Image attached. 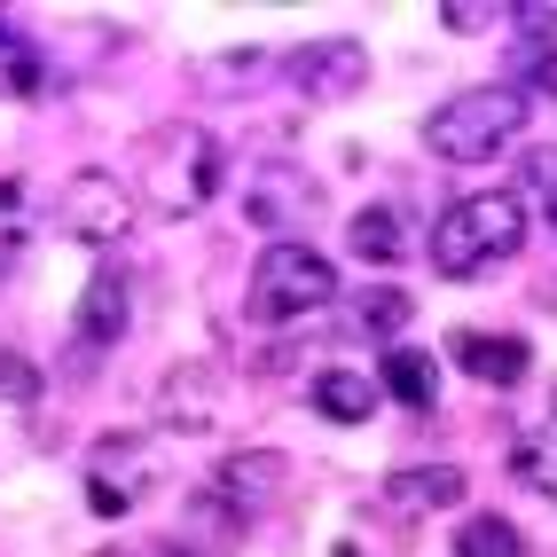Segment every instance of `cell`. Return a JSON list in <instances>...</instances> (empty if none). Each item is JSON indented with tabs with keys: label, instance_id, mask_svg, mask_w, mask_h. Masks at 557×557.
<instances>
[{
	"label": "cell",
	"instance_id": "29",
	"mask_svg": "<svg viewBox=\"0 0 557 557\" xmlns=\"http://www.w3.org/2000/svg\"><path fill=\"white\" fill-rule=\"evenodd\" d=\"M549 228H557V212H549Z\"/></svg>",
	"mask_w": 557,
	"mask_h": 557
},
{
	"label": "cell",
	"instance_id": "23",
	"mask_svg": "<svg viewBox=\"0 0 557 557\" xmlns=\"http://www.w3.org/2000/svg\"><path fill=\"white\" fill-rule=\"evenodd\" d=\"M503 24H510V40L557 48V0H518V9H503Z\"/></svg>",
	"mask_w": 557,
	"mask_h": 557
},
{
	"label": "cell",
	"instance_id": "4",
	"mask_svg": "<svg viewBox=\"0 0 557 557\" xmlns=\"http://www.w3.org/2000/svg\"><path fill=\"white\" fill-rule=\"evenodd\" d=\"M330 299H338V268H330L314 244L290 236V244H268L251 259V314L259 322H299Z\"/></svg>",
	"mask_w": 557,
	"mask_h": 557
},
{
	"label": "cell",
	"instance_id": "20",
	"mask_svg": "<svg viewBox=\"0 0 557 557\" xmlns=\"http://www.w3.org/2000/svg\"><path fill=\"white\" fill-rule=\"evenodd\" d=\"M518 205L527 197H542L549 212H557V141H542V150H518V189H510Z\"/></svg>",
	"mask_w": 557,
	"mask_h": 557
},
{
	"label": "cell",
	"instance_id": "12",
	"mask_svg": "<svg viewBox=\"0 0 557 557\" xmlns=\"http://www.w3.org/2000/svg\"><path fill=\"white\" fill-rule=\"evenodd\" d=\"M307 400H314V417H330V424H369V417H377V377H361V369H314Z\"/></svg>",
	"mask_w": 557,
	"mask_h": 557
},
{
	"label": "cell",
	"instance_id": "15",
	"mask_svg": "<svg viewBox=\"0 0 557 557\" xmlns=\"http://www.w3.org/2000/svg\"><path fill=\"white\" fill-rule=\"evenodd\" d=\"M40 95H48V55L0 24V102H40Z\"/></svg>",
	"mask_w": 557,
	"mask_h": 557
},
{
	"label": "cell",
	"instance_id": "7",
	"mask_svg": "<svg viewBox=\"0 0 557 557\" xmlns=\"http://www.w3.org/2000/svg\"><path fill=\"white\" fill-rule=\"evenodd\" d=\"M283 79L299 87L307 102H346V95L369 87V48L354 40V32H322V40L283 55Z\"/></svg>",
	"mask_w": 557,
	"mask_h": 557
},
{
	"label": "cell",
	"instance_id": "6",
	"mask_svg": "<svg viewBox=\"0 0 557 557\" xmlns=\"http://www.w3.org/2000/svg\"><path fill=\"white\" fill-rule=\"evenodd\" d=\"M322 212V181L307 165H290V158H259L244 173V220L251 228H268L275 244H290V228H307V220Z\"/></svg>",
	"mask_w": 557,
	"mask_h": 557
},
{
	"label": "cell",
	"instance_id": "19",
	"mask_svg": "<svg viewBox=\"0 0 557 557\" xmlns=\"http://www.w3.org/2000/svg\"><path fill=\"white\" fill-rule=\"evenodd\" d=\"M510 471L527 479L534 495H549V503H557V424H542V432H527V440H518Z\"/></svg>",
	"mask_w": 557,
	"mask_h": 557
},
{
	"label": "cell",
	"instance_id": "10",
	"mask_svg": "<svg viewBox=\"0 0 557 557\" xmlns=\"http://www.w3.org/2000/svg\"><path fill=\"white\" fill-rule=\"evenodd\" d=\"M158 424L165 432H212L220 424V369L212 361H173L165 385H158Z\"/></svg>",
	"mask_w": 557,
	"mask_h": 557
},
{
	"label": "cell",
	"instance_id": "25",
	"mask_svg": "<svg viewBox=\"0 0 557 557\" xmlns=\"http://www.w3.org/2000/svg\"><path fill=\"white\" fill-rule=\"evenodd\" d=\"M440 24L448 32H487V24H503V9L495 0H440Z\"/></svg>",
	"mask_w": 557,
	"mask_h": 557
},
{
	"label": "cell",
	"instance_id": "18",
	"mask_svg": "<svg viewBox=\"0 0 557 557\" xmlns=\"http://www.w3.org/2000/svg\"><path fill=\"white\" fill-rule=\"evenodd\" d=\"M456 557H527V534H518L503 510H471L456 527Z\"/></svg>",
	"mask_w": 557,
	"mask_h": 557
},
{
	"label": "cell",
	"instance_id": "3",
	"mask_svg": "<svg viewBox=\"0 0 557 557\" xmlns=\"http://www.w3.org/2000/svg\"><path fill=\"white\" fill-rule=\"evenodd\" d=\"M527 134V95L518 87H463L424 119V150L448 165H487Z\"/></svg>",
	"mask_w": 557,
	"mask_h": 557
},
{
	"label": "cell",
	"instance_id": "5",
	"mask_svg": "<svg viewBox=\"0 0 557 557\" xmlns=\"http://www.w3.org/2000/svg\"><path fill=\"white\" fill-rule=\"evenodd\" d=\"M55 220H63L71 244L110 251V244H126V228H134V189H126L119 173L87 165V173H71L63 189H55Z\"/></svg>",
	"mask_w": 557,
	"mask_h": 557
},
{
	"label": "cell",
	"instance_id": "24",
	"mask_svg": "<svg viewBox=\"0 0 557 557\" xmlns=\"http://www.w3.org/2000/svg\"><path fill=\"white\" fill-rule=\"evenodd\" d=\"M0 400H9V408L40 400V369H32L24 354H0Z\"/></svg>",
	"mask_w": 557,
	"mask_h": 557
},
{
	"label": "cell",
	"instance_id": "13",
	"mask_svg": "<svg viewBox=\"0 0 557 557\" xmlns=\"http://www.w3.org/2000/svg\"><path fill=\"white\" fill-rule=\"evenodd\" d=\"M283 456L275 448H236L228 463H220V495H228L236 510H259V503H275L283 495Z\"/></svg>",
	"mask_w": 557,
	"mask_h": 557
},
{
	"label": "cell",
	"instance_id": "28",
	"mask_svg": "<svg viewBox=\"0 0 557 557\" xmlns=\"http://www.w3.org/2000/svg\"><path fill=\"white\" fill-rule=\"evenodd\" d=\"M0 275H9V259H0Z\"/></svg>",
	"mask_w": 557,
	"mask_h": 557
},
{
	"label": "cell",
	"instance_id": "9",
	"mask_svg": "<svg viewBox=\"0 0 557 557\" xmlns=\"http://www.w3.org/2000/svg\"><path fill=\"white\" fill-rule=\"evenodd\" d=\"M150 487V448H141V432H102L95 456H87V503L102 518H126V503Z\"/></svg>",
	"mask_w": 557,
	"mask_h": 557
},
{
	"label": "cell",
	"instance_id": "16",
	"mask_svg": "<svg viewBox=\"0 0 557 557\" xmlns=\"http://www.w3.org/2000/svg\"><path fill=\"white\" fill-rule=\"evenodd\" d=\"M346 244H354V259H369V268H393L400 244H408V228H400V212H393V205H369V212H354Z\"/></svg>",
	"mask_w": 557,
	"mask_h": 557
},
{
	"label": "cell",
	"instance_id": "11",
	"mask_svg": "<svg viewBox=\"0 0 557 557\" xmlns=\"http://www.w3.org/2000/svg\"><path fill=\"white\" fill-rule=\"evenodd\" d=\"M456 361L471 369L479 385H518L534 369V354H527V338H495V330H456Z\"/></svg>",
	"mask_w": 557,
	"mask_h": 557
},
{
	"label": "cell",
	"instance_id": "8",
	"mask_svg": "<svg viewBox=\"0 0 557 557\" xmlns=\"http://www.w3.org/2000/svg\"><path fill=\"white\" fill-rule=\"evenodd\" d=\"M126 322H134V275L119 268V259H102V268L87 275V290H79L71 338H79V354H110L126 338Z\"/></svg>",
	"mask_w": 557,
	"mask_h": 557
},
{
	"label": "cell",
	"instance_id": "22",
	"mask_svg": "<svg viewBox=\"0 0 557 557\" xmlns=\"http://www.w3.org/2000/svg\"><path fill=\"white\" fill-rule=\"evenodd\" d=\"M510 79H518V87H534V95H557V48L518 40V48H510Z\"/></svg>",
	"mask_w": 557,
	"mask_h": 557
},
{
	"label": "cell",
	"instance_id": "14",
	"mask_svg": "<svg viewBox=\"0 0 557 557\" xmlns=\"http://www.w3.org/2000/svg\"><path fill=\"white\" fill-rule=\"evenodd\" d=\"M385 503L393 510H456L463 503V471L456 463H408L385 479Z\"/></svg>",
	"mask_w": 557,
	"mask_h": 557
},
{
	"label": "cell",
	"instance_id": "21",
	"mask_svg": "<svg viewBox=\"0 0 557 557\" xmlns=\"http://www.w3.org/2000/svg\"><path fill=\"white\" fill-rule=\"evenodd\" d=\"M354 322H361V330H377V338H393V330L408 322V290H393V283L361 290V299H354Z\"/></svg>",
	"mask_w": 557,
	"mask_h": 557
},
{
	"label": "cell",
	"instance_id": "2",
	"mask_svg": "<svg viewBox=\"0 0 557 557\" xmlns=\"http://www.w3.org/2000/svg\"><path fill=\"white\" fill-rule=\"evenodd\" d=\"M141 205L165 212V220H189L220 197V181H228V150H220V134L205 126H158L150 141H141Z\"/></svg>",
	"mask_w": 557,
	"mask_h": 557
},
{
	"label": "cell",
	"instance_id": "27",
	"mask_svg": "<svg viewBox=\"0 0 557 557\" xmlns=\"http://www.w3.org/2000/svg\"><path fill=\"white\" fill-rule=\"evenodd\" d=\"M165 557H189V549H165Z\"/></svg>",
	"mask_w": 557,
	"mask_h": 557
},
{
	"label": "cell",
	"instance_id": "1",
	"mask_svg": "<svg viewBox=\"0 0 557 557\" xmlns=\"http://www.w3.org/2000/svg\"><path fill=\"white\" fill-rule=\"evenodd\" d=\"M518 244H527V205H518L510 189H479V197H456L448 212L432 220V244L424 251H432V275L440 283H479Z\"/></svg>",
	"mask_w": 557,
	"mask_h": 557
},
{
	"label": "cell",
	"instance_id": "26",
	"mask_svg": "<svg viewBox=\"0 0 557 557\" xmlns=\"http://www.w3.org/2000/svg\"><path fill=\"white\" fill-rule=\"evenodd\" d=\"M251 71H259V48H236V55H212L197 79H251Z\"/></svg>",
	"mask_w": 557,
	"mask_h": 557
},
{
	"label": "cell",
	"instance_id": "17",
	"mask_svg": "<svg viewBox=\"0 0 557 557\" xmlns=\"http://www.w3.org/2000/svg\"><path fill=\"white\" fill-rule=\"evenodd\" d=\"M377 377H385V393L408 400V408H432V400H440V369H432V354H417V346H393Z\"/></svg>",
	"mask_w": 557,
	"mask_h": 557
}]
</instances>
